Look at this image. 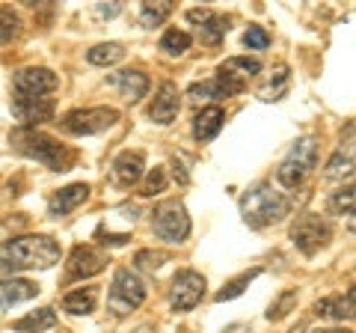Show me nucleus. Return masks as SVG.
<instances>
[{
	"label": "nucleus",
	"instance_id": "nucleus-38",
	"mask_svg": "<svg viewBox=\"0 0 356 333\" xmlns=\"http://www.w3.org/2000/svg\"><path fill=\"white\" fill-rule=\"evenodd\" d=\"M119 9H122L119 3H110V6H107V3H98V6H95V13L102 15V18H113V15L119 13Z\"/></svg>",
	"mask_w": 356,
	"mask_h": 333
},
{
	"label": "nucleus",
	"instance_id": "nucleus-15",
	"mask_svg": "<svg viewBox=\"0 0 356 333\" xmlns=\"http://www.w3.org/2000/svg\"><path fill=\"white\" fill-rule=\"evenodd\" d=\"M178 110H181L178 86H175V84H161L158 95H154V102H152V107H149V119L158 122V125H170V122L178 116Z\"/></svg>",
	"mask_w": 356,
	"mask_h": 333
},
{
	"label": "nucleus",
	"instance_id": "nucleus-18",
	"mask_svg": "<svg viewBox=\"0 0 356 333\" xmlns=\"http://www.w3.org/2000/svg\"><path fill=\"white\" fill-rule=\"evenodd\" d=\"M36 295H39V286L30 283V280H21V277H6V280H0V309L24 304Z\"/></svg>",
	"mask_w": 356,
	"mask_h": 333
},
{
	"label": "nucleus",
	"instance_id": "nucleus-11",
	"mask_svg": "<svg viewBox=\"0 0 356 333\" xmlns=\"http://www.w3.org/2000/svg\"><path fill=\"white\" fill-rule=\"evenodd\" d=\"M107 265V256L102 250H95L92 244H77L69 256V268H65V280H86V277L102 274Z\"/></svg>",
	"mask_w": 356,
	"mask_h": 333
},
{
	"label": "nucleus",
	"instance_id": "nucleus-9",
	"mask_svg": "<svg viewBox=\"0 0 356 333\" xmlns=\"http://www.w3.org/2000/svg\"><path fill=\"white\" fill-rule=\"evenodd\" d=\"M60 86V77L44 65H27L13 75V90L18 98H44Z\"/></svg>",
	"mask_w": 356,
	"mask_h": 333
},
{
	"label": "nucleus",
	"instance_id": "nucleus-3",
	"mask_svg": "<svg viewBox=\"0 0 356 333\" xmlns=\"http://www.w3.org/2000/svg\"><path fill=\"white\" fill-rule=\"evenodd\" d=\"M15 146L18 152H24L27 158H36L39 164H44L54 173H65L72 170L74 164V152L69 146H63L60 140H54L51 134H42V131H18L15 134Z\"/></svg>",
	"mask_w": 356,
	"mask_h": 333
},
{
	"label": "nucleus",
	"instance_id": "nucleus-10",
	"mask_svg": "<svg viewBox=\"0 0 356 333\" xmlns=\"http://www.w3.org/2000/svg\"><path fill=\"white\" fill-rule=\"evenodd\" d=\"M205 297V277L196 274L191 268L178 271L172 277V286H170V304L175 313H187V309H193L199 301Z\"/></svg>",
	"mask_w": 356,
	"mask_h": 333
},
{
	"label": "nucleus",
	"instance_id": "nucleus-28",
	"mask_svg": "<svg viewBox=\"0 0 356 333\" xmlns=\"http://www.w3.org/2000/svg\"><path fill=\"white\" fill-rule=\"evenodd\" d=\"M226 33H229V21H226V18L211 15L205 24H199V39H202L205 45H220Z\"/></svg>",
	"mask_w": 356,
	"mask_h": 333
},
{
	"label": "nucleus",
	"instance_id": "nucleus-36",
	"mask_svg": "<svg viewBox=\"0 0 356 333\" xmlns=\"http://www.w3.org/2000/svg\"><path fill=\"white\" fill-rule=\"evenodd\" d=\"M163 262H166V253H161V250L158 253H154V250H140L137 253V265L143 271H158Z\"/></svg>",
	"mask_w": 356,
	"mask_h": 333
},
{
	"label": "nucleus",
	"instance_id": "nucleus-7",
	"mask_svg": "<svg viewBox=\"0 0 356 333\" xmlns=\"http://www.w3.org/2000/svg\"><path fill=\"white\" fill-rule=\"evenodd\" d=\"M152 226H154V235L170 244H178L191 235V217H187V208L178 199H166V203L154 208Z\"/></svg>",
	"mask_w": 356,
	"mask_h": 333
},
{
	"label": "nucleus",
	"instance_id": "nucleus-14",
	"mask_svg": "<svg viewBox=\"0 0 356 333\" xmlns=\"http://www.w3.org/2000/svg\"><path fill=\"white\" fill-rule=\"evenodd\" d=\"M143 173H146V158H143V152H122L113 161V166H110V176H113V182L119 187L137 185L143 179Z\"/></svg>",
	"mask_w": 356,
	"mask_h": 333
},
{
	"label": "nucleus",
	"instance_id": "nucleus-5",
	"mask_svg": "<svg viewBox=\"0 0 356 333\" xmlns=\"http://www.w3.org/2000/svg\"><path fill=\"white\" fill-rule=\"evenodd\" d=\"M315 161H318V140L315 137L297 140L291 152L285 155V161L280 164V170H276V182L282 187H300L306 182V176L315 170Z\"/></svg>",
	"mask_w": 356,
	"mask_h": 333
},
{
	"label": "nucleus",
	"instance_id": "nucleus-21",
	"mask_svg": "<svg viewBox=\"0 0 356 333\" xmlns=\"http://www.w3.org/2000/svg\"><path fill=\"white\" fill-rule=\"evenodd\" d=\"M95 307H98V288L95 286L74 288V292H69L63 297V309L72 316H89V313H95Z\"/></svg>",
	"mask_w": 356,
	"mask_h": 333
},
{
	"label": "nucleus",
	"instance_id": "nucleus-37",
	"mask_svg": "<svg viewBox=\"0 0 356 333\" xmlns=\"http://www.w3.org/2000/svg\"><path fill=\"white\" fill-rule=\"evenodd\" d=\"M211 15H214L211 9H191V13H187V21H193V24H205Z\"/></svg>",
	"mask_w": 356,
	"mask_h": 333
},
{
	"label": "nucleus",
	"instance_id": "nucleus-19",
	"mask_svg": "<svg viewBox=\"0 0 356 333\" xmlns=\"http://www.w3.org/2000/svg\"><path fill=\"white\" fill-rule=\"evenodd\" d=\"M222 122H226V114H222V107H217V104L202 107V110L196 114V119H193V137H196L199 143L214 140V137L220 134Z\"/></svg>",
	"mask_w": 356,
	"mask_h": 333
},
{
	"label": "nucleus",
	"instance_id": "nucleus-30",
	"mask_svg": "<svg viewBox=\"0 0 356 333\" xmlns=\"http://www.w3.org/2000/svg\"><path fill=\"white\" fill-rule=\"evenodd\" d=\"M261 274V268H252V271H243L241 277H235L232 283H226L222 286V292H217V301L222 304V301H232V297H238V295H243V288H247L255 277Z\"/></svg>",
	"mask_w": 356,
	"mask_h": 333
},
{
	"label": "nucleus",
	"instance_id": "nucleus-31",
	"mask_svg": "<svg viewBox=\"0 0 356 333\" xmlns=\"http://www.w3.org/2000/svg\"><path fill=\"white\" fill-rule=\"evenodd\" d=\"M294 307H297V292H294V288H285V292L270 304V309H267V318L280 321V318H285L288 313H291Z\"/></svg>",
	"mask_w": 356,
	"mask_h": 333
},
{
	"label": "nucleus",
	"instance_id": "nucleus-8",
	"mask_svg": "<svg viewBox=\"0 0 356 333\" xmlns=\"http://www.w3.org/2000/svg\"><path fill=\"white\" fill-rule=\"evenodd\" d=\"M332 238V226L327 217L321 215H303L297 217V224L291 226V241L303 256H315L318 250H324Z\"/></svg>",
	"mask_w": 356,
	"mask_h": 333
},
{
	"label": "nucleus",
	"instance_id": "nucleus-40",
	"mask_svg": "<svg viewBox=\"0 0 356 333\" xmlns=\"http://www.w3.org/2000/svg\"><path fill=\"white\" fill-rule=\"evenodd\" d=\"M350 232H356V215L350 217Z\"/></svg>",
	"mask_w": 356,
	"mask_h": 333
},
{
	"label": "nucleus",
	"instance_id": "nucleus-22",
	"mask_svg": "<svg viewBox=\"0 0 356 333\" xmlns=\"http://www.w3.org/2000/svg\"><path fill=\"white\" fill-rule=\"evenodd\" d=\"M54 325H57V313L48 309V307L36 309V313H30L24 318H18V321H13V327L21 330V333H42V330H51Z\"/></svg>",
	"mask_w": 356,
	"mask_h": 333
},
{
	"label": "nucleus",
	"instance_id": "nucleus-6",
	"mask_svg": "<svg viewBox=\"0 0 356 333\" xmlns=\"http://www.w3.org/2000/svg\"><path fill=\"white\" fill-rule=\"evenodd\" d=\"M119 122L116 107H86V110H72L63 116V131L74 137H89V134H102V131L113 128Z\"/></svg>",
	"mask_w": 356,
	"mask_h": 333
},
{
	"label": "nucleus",
	"instance_id": "nucleus-35",
	"mask_svg": "<svg viewBox=\"0 0 356 333\" xmlns=\"http://www.w3.org/2000/svg\"><path fill=\"white\" fill-rule=\"evenodd\" d=\"M243 45H247L250 51H264L267 45H270V36H267L264 27H250L247 33H243Z\"/></svg>",
	"mask_w": 356,
	"mask_h": 333
},
{
	"label": "nucleus",
	"instance_id": "nucleus-17",
	"mask_svg": "<svg viewBox=\"0 0 356 333\" xmlns=\"http://www.w3.org/2000/svg\"><path fill=\"white\" fill-rule=\"evenodd\" d=\"M86 196H89V185H83V182L65 185L63 191H57V194L51 196V203H48V215H51V217H63V215H69V212H74L77 206H83V203H86Z\"/></svg>",
	"mask_w": 356,
	"mask_h": 333
},
{
	"label": "nucleus",
	"instance_id": "nucleus-1",
	"mask_svg": "<svg viewBox=\"0 0 356 333\" xmlns=\"http://www.w3.org/2000/svg\"><path fill=\"white\" fill-rule=\"evenodd\" d=\"M60 262V244L48 235H18L0 244V274L15 271H48Z\"/></svg>",
	"mask_w": 356,
	"mask_h": 333
},
{
	"label": "nucleus",
	"instance_id": "nucleus-4",
	"mask_svg": "<svg viewBox=\"0 0 356 333\" xmlns=\"http://www.w3.org/2000/svg\"><path fill=\"white\" fill-rule=\"evenodd\" d=\"M143 301H146V283L128 268H116L113 283H110V295H107L110 313H113L116 318L131 316L134 309L143 307Z\"/></svg>",
	"mask_w": 356,
	"mask_h": 333
},
{
	"label": "nucleus",
	"instance_id": "nucleus-27",
	"mask_svg": "<svg viewBox=\"0 0 356 333\" xmlns=\"http://www.w3.org/2000/svg\"><path fill=\"white\" fill-rule=\"evenodd\" d=\"M191 33H184V30H166L163 36H161V51H166L170 57H181V54L191 48Z\"/></svg>",
	"mask_w": 356,
	"mask_h": 333
},
{
	"label": "nucleus",
	"instance_id": "nucleus-13",
	"mask_svg": "<svg viewBox=\"0 0 356 333\" xmlns=\"http://www.w3.org/2000/svg\"><path fill=\"white\" fill-rule=\"evenodd\" d=\"M13 114L24 128H33V125H39V122L54 119V102L51 98H15Z\"/></svg>",
	"mask_w": 356,
	"mask_h": 333
},
{
	"label": "nucleus",
	"instance_id": "nucleus-16",
	"mask_svg": "<svg viewBox=\"0 0 356 333\" xmlns=\"http://www.w3.org/2000/svg\"><path fill=\"white\" fill-rule=\"evenodd\" d=\"M110 84H113V90L131 104L140 102V98H146V93H149V77L137 69H125V72L110 75Z\"/></svg>",
	"mask_w": 356,
	"mask_h": 333
},
{
	"label": "nucleus",
	"instance_id": "nucleus-33",
	"mask_svg": "<svg viewBox=\"0 0 356 333\" xmlns=\"http://www.w3.org/2000/svg\"><path fill=\"white\" fill-rule=\"evenodd\" d=\"M163 187H166V170L163 166H154V170H149L146 182H143V187H140V194L143 196H154V194H163Z\"/></svg>",
	"mask_w": 356,
	"mask_h": 333
},
{
	"label": "nucleus",
	"instance_id": "nucleus-23",
	"mask_svg": "<svg viewBox=\"0 0 356 333\" xmlns=\"http://www.w3.org/2000/svg\"><path fill=\"white\" fill-rule=\"evenodd\" d=\"M232 93L222 86L220 77H211V81H202V84H193L191 90H187V98L196 104H202V102H217V98H229Z\"/></svg>",
	"mask_w": 356,
	"mask_h": 333
},
{
	"label": "nucleus",
	"instance_id": "nucleus-25",
	"mask_svg": "<svg viewBox=\"0 0 356 333\" xmlns=\"http://www.w3.org/2000/svg\"><path fill=\"white\" fill-rule=\"evenodd\" d=\"M330 212L332 215H356V179L350 185L339 187V191L330 196Z\"/></svg>",
	"mask_w": 356,
	"mask_h": 333
},
{
	"label": "nucleus",
	"instance_id": "nucleus-34",
	"mask_svg": "<svg viewBox=\"0 0 356 333\" xmlns=\"http://www.w3.org/2000/svg\"><path fill=\"white\" fill-rule=\"evenodd\" d=\"M356 318V286L344 297H336V316L332 321H350Z\"/></svg>",
	"mask_w": 356,
	"mask_h": 333
},
{
	"label": "nucleus",
	"instance_id": "nucleus-32",
	"mask_svg": "<svg viewBox=\"0 0 356 333\" xmlns=\"http://www.w3.org/2000/svg\"><path fill=\"white\" fill-rule=\"evenodd\" d=\"M21 33V18L13 13V9H0V45L13 42Z\"/></svg>",
	"mask_w": 356,
	"mask_h": 333
},
{
	"label": "nucleus",
	"instance_id": "nucleus-26",
	"mask_svg": "<svg viewBox=\"0 0 356 333\" xmlns=\"http://www.w3.org/2000/svg\"><path fill=\"white\" fill-rule=\"evenodd\" d=\"M285 93H288V65H280L276 75L259 90V98H261V102H280Z\"/></svg>",
	"mask_w": 356,
	"mask_h": 333
},
{
	"label": "nucleus",
	"instance_id": "nucleus-39",
	"mask_svg": "<svg viewBox=\"0 0 356 333\" xmlns=\"http://www.w3.org/2000/svg\"><path fill=\"white\" fill-rule=\"evenodd\" d=\"M294 333H350V330H344V327H300Z\"/></svg>",
	"mask_w": 356,
	"mask_h": 333
},
{
	"label": "nucleus",
	"instance_id": "nucleus-29",
	"mask_svg": "<svg viewBox=\"0 0 356 333\" xmlns=\"http://www.w3.org/2000/svg\"><path fill=\"white\" fill-rule=\"evenodd\" d=\"M172 13V3H143L140 6V24L143 27H161Z\"/></svg>",
	"mask_w": 356,
	"mask_h": 333
},
{
	"label": "nucleus",
	"instance_id": "nucleus-24",
	"mask_svg": "<svg viewBox=\"0 0 356 333\" xmlns=\"http://www.w3.org/2000/svg\"><path fill=\"white\" fill-rule=\"evenodd\" d=\"M122 57H125V48L119 42H104V45H95L86 51V60L92 65H116Z\"/></svg>",
	"mask_w": 356,
	"mask_h": 333
},
{
	"label": "nucleus",
	"instance_id": "nucleus-12",
	"mask_svg": "<svg viewBox=\"0 0 356 333\" xmlns=\"http://www.w3.org/2000/svg\"><path fill=\"white\" fill-rule=\"evenodd\" d=\"M259 72H261L259 60H252V57H229L217 69V77L232 95H238V93H243V86H247L250 77H255Z\"/></svg>",
	"mask_w": 356,
	"mask_h": 333
},
{
	"label": "nucleus",
	"instance_id": "nucleus-20",
	"mask_svg": "<svg viewBox=\"0 0 356 333\" xmlns=\"http://www.w3.org/2000/svg\"><path fill=\"white\" fill-rule=\"evenodd\" d=\"M356 173V149L348 146V143H341V146L336 149V155L327 161V170L324 176L330 182H336V179H348V176Z\"/></svg>",
	"mask_w": 356,
	"mask_h": 333
},
{
	"label": "nucleus",
	"instance_id": "nucleus-2",
	"mask_svg": "<svg viewBox=\"0 0 356 333\" xmlns=\"http://www.w3.org/2000/svg\"><path fill=\"white\" fill-rule=\"evenodd\" d=\"M241 215H243V224L252 226V229H264V226H273L285 220L291 215V199L285 194H280L273 185H255L252 191L243 194L241 199Z\"/></svg>",
	"mask_w": 356,
	"mask_h": 333
}]
</instances>
